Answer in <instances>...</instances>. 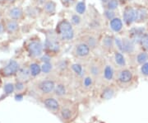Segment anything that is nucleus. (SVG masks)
Returning a JSON list of instances; mask_svg holds the SVG:
<instances>
[{
    "mask_svg": "<svg viewBox=\"0 0 148 123\" xmlns=\"http://www.w3.org/2000/svg\"><path fill=\"white\" fill-rule=\"evenodd\" d=\"M8 14V17H10V19L18 21L23 17L24 12L21 7H14V8H12L9 9Z\"/></svg>",
    "mask_w": 148,
    "mask_h": 123,
    "instance_id": "obj_11",
    "label": "nucleus"
},
{
    "mask_svg": "<svg viewBox=\"0 0 148 123\" xmlns=\"http://www.w3.org/2000/svg\"><path fill=\"white\" fill-rule=\"evenodd\" d=\"M114 60L115 63L120 67H123L126 65V59L124 58V55L120 51H118L114 54Z\"/></svg>",
    "mask_w": 148,
    "mask_h": 123,
    "instance_id": "obj_18",
    "label": "nucleus"
},
{
    "mask_svg": "<svg viewBox=\"0 0 148 123\" xmlns=\"http://www.w3.org/2000/svg\"><path fill=\"white\" fill-rule=\"evenodd\" d=\"M62 2V3L64 4L66 8H69L74 3L75 0H60Z\"/></svg>",
    "mask_w": 148,
    "mask_h": 123,
    "instance_id": "obj_37",
    "label": "nucleus"
},
{
    "mask_svg": "<svg viewBox=\"0 0 148 123\" xmlns=\"http://www.w3.org/2000/svg\"><path fill=\"white\" fill-rule=\"evenodd\" d=\"M84 86L86 88H88V87H90L92 84V79L90 78V77H86V78H85L84 79Z\"/></svg>",
    "mask_w": 148,
    "mask_h": 123,
    "instance_id": "obj_36",
    "label": "nucleus"
},
{
    "mask_svg": "<svg viewBox=\"0 0 148 123\" xmlns=\"http://www.w3.org/2000/svg\"><path fill=\"white\" fill-rule=\"evenodd\" d=\"M5 2H7V0H0V3H3Z\"/></svg>",
    "mask_w": 148,
    "mask_h": 123,
    "instance_id": "obj_44",
    "label": "nucleus"
},
{
    "mask_svg": "<svg viewBox=\"0 0 148 123\" xmlns=\"http://www.w3.org/2000/svg\"><path fill=\"white\" fill-rule=\"evenodd\" d=\"M123 20L127 27H131L136 20V8L131 5H127L123 11Z\"/></svg>",
    "mask_w": 148,
    "mask_h": 123,
    "instance_id": "obj_4",
    "label": "nucleus"
},
{
    "mask_svg": "<svg viewBox=\"0 0 148 123\" xmlns=\"http://www.w3.org/2000/svg\"><path fill=\"white\" fill-rule=\"evenodd\" d=\"M44 104L48 109H49L51 111H57L59 108V103L55 98H53V97L46 98L44 102Z\"/></svg>",
    "mask_w": 148,
    "mask_h": 123,
    "instance_id": "obj_15",
    "label": "nucleus"
},
{
    "mask_svg": "<svg viewBox=\"0 0 148 123\" xmlns=\"http://www.w3.org/2000/svg\"><path fill=\"white\" fill-rule=\"evenodd\" d=\"M118 79L123 84H127L129 83L132 79V74L130 70H123L119 72Z\"/></svg>",
    "mask_w": 148,
    "mask_h": 123,
    "instance_id": "obj_14",
    "label": "nucleus"
},
{
    "mask_svg": "<svg viewBox=\"0 0 148 123\" xmlns=\"http://www.w3.org/2000/svg\"><path fill=\"white\" fill-rule=\"evenodd\" d=\"M14 89H15V86L13 85L12 84H11V83H8L4 86V92L7 94L12 93V92L14 91Z\"/></svg>",
    "mask_w": 148,
    "mask_h": 123,
    "instance_id": "obj_31",
    "label": "nucleus"
},
{
    "mask_svg": "<svg viewBox=\"0 0 148 123\" xmlns=\"http://www.w3.org/2000/svg\"><path fill=\"white\" fill-rule=\"evenodd\" d=\"M15 88H16L17 91H21L24 89V84L22 82H18L16 83V85H15Z\"/></svg>",
    "mask_w": 148,
    "mask_h": 123,
    "instance_id": "obj_38",
    "label": "nucleus"
},
{
    "mask_svg": "<svg viewBox=\"0 0 148 123\" xmlns=\"http://www.w3.org/2000/svg\"><path fill=\"white\" fill-rule=\"evenodd\" d=\"M136 8V20L135 23L143 24L148 21V8L146 6L138 5Z\"/></svg>",
    "mask_w": 148,
    "mask_h": 123,
    "instance_id": "obj_5",
    "label": "nucleus"
},
{
    "mask_svg": "<svg viewBox=\"0 0 148 123\" xmlns=\"http://www.w3.org/2000/svg\"><path fill=\"white\" fill-rule=\"evenodd\" d=\"M103 47L107 50H111L114 46V38L110 36H106L103 39Z\"/></svg>",
    "mask_w": 148,
    "mask_h": 123,
    "instance_id": "obj_17",
    "label": "nucleus"
},
{
    "mask_svg": "<svg viewBox=\"0 0 148 123\" xmlns=\"http://www.w3.org/2000/svg\"><path fill=\"white\" fill-rule=\"evenodd\" d=\"M119 3H129V2H132V0H119Z\"/></svg>",
    "mask_w": 148,
    "mask_h": 123,
    "instance_id": "obj_41",
    "label": "nucleus"
},
{
    "mask_svg": "<svg viewBox=\"0 0 148 123\" xmlns=\"http://www.w3.org/2000/svg\"><path fill=\"white\" fill-rule=\"evenodd\" d=\"M61 115L64 119H69L71 117V115H72V112L68 109V108H64L62 110V113H61Z\"/></svg>",
    "mask_w": 148,
    "mask_h": 123,
    "instance_id": "obj_33",
    "label": "nucleus"
},
{
    "mask_svg": "<svg viewBox=\"0 0 148 123\" xmlns=\"http://www.w3.org/2000/svg\"><path fill=\"white\" fill-rule=\"evenodd\" d=\"M119 5V0H110L106 4V9L114 11L118 8Z\"/></svg>",
    "mask_w": 148,
    "mask_h": 123,
    "instance_id": "obj_24",
    "label": "nucleus"
},
{
    "mask_svg": "<svg viewBox=\"0 0 148 123\" xmlns=\"http://www.w3.org/2000/svg\"><path fill=\"white\" fill-rule=\"evenodd\" d=\"M50 59H51L50 56L48 55H45L41 58V60L43 61V63H49V62H50Z\"/></svg>",
    "mask_w": 148,
    "mask_h": 123,
    "instance_id": "obj_39",
    "label": "nucleus"
},
{
    "mask_svg": "<svg viewBox=\"0 0 148 123\" xmlns=\"http://www.w3.org/2000/svg\"><path fill=\"white\" fill-rule=\"evenodd\" d=\"M44 11L47 14H53L56 11V3L52 0L47 1L44 4Z\"/></svg>",
    "mask_w": 148,
    "mask_h": 123,
    "instance_id": "obj_16",
    "label": "nucleus"
},
{
    "mask_svg": "<svg viewBox=\"0 0 148 123\" xmlns=\"http://www.w3.org/2000/svg\"><path fill=\"white\" fill-rule=\"evenodd\" d=\"M56 34L62 41H71L74 37L73 27L72 22L66 19L60 21L56 27Z\"/></svg>",
    "mask_w": 148,
    "mask_h": 123,
    "instance_id": "obj_1",
    "label": "nucleus"
},
{
    "mask_svg": "<svg viewBox=\"0 0 148 123\" xmlns=\"http://www.w3.org/2000/svg\"><path fill=\"white\" fill-rule=\"evenodd\" d=\"M136 59H137V61H138V64L143 65V64H145L146 62L148 61V52L145 51V50H143V51L139 52L137 55Z\"/></svg>",
    "mask_w": 148,
    "mask_h": 123,
    "instance_id": "obj_20",
    "label": "nucleus"
},
{
    "mask_svg": "<svg viewBox=\"0 0 148 123\" xmlns=\"http://www.w3.org/2000/svg\"><path fill=\"white\" fill-rule=\"evenodd\" d=\"M75 10L76 12L82 15V14H84V12H86V3L83 1H81V2H78L77 4H76V8H75Z\"/></svg>",
    "mask_w": 148,
    "mask_h": 123,
    "instance_id": "obj_25",
    "label": "nucleus"
},
{
    "mask_svg": "<svg viewBox=\"0 0 148 123\" xmlns=\"http://www.w3.org/2000/svg\"><path fill=\"white\" fill-rule=\"evenodd\" d=\"M71 22L73 25H79L81 22V17L79 15H77V14L73 15L72 18H71Z\"/></svg>",
    "mask_w": 148,
    "mask_h": 123,
    "instance_id": "obj_34",
    "label": "nucleus"
},
{
    "mask_svg": "<svg viewBox=\"0 0 148 123\" xmlns=\"http://www.w3.org/2000/svg\"><path fill=\"white\" fill-rule=\"evenodd\" d=\"M90 70L91 75H94V76H98V75L101 74V70H100L99 66H97V65H92L90 67Z\"/></svg>",
    "mask_w": 148,
    "mask_h": 123,
    "instance_id": "obj_32",
    "label": "nucleus"
},
{
    "mask_svg": "<svg viewBox=\"0 0 148 123\" xmlns=\"http://www.w3.org/2000/svg\"><path fill=\"white\" fill-rule=\"evenodd\" d=\"M136 43H134L129 37L121 39V47L119 51L122 53L131 54L135 50Z\"/></svg>",
    "mask_w": 148,
    "mask_h": 123,
    "instance_id": "obj_8",
    "label": "nucleus"
},
{
    "mask_svg": "<svg viewBox=\"0 0 148 123\" xmlns=\"http://www.w3.org/2000/svg\"><path fill=\"white\" fill-rule=\"evenodd\" d=\"M0 85H1V79H0Z\"/></svg>",
    "mask_w": 148,
    "mask_h": 123,
    "instance_id": "obj_45",
    "label": "nucleus"
},
{
    "mask_svg": "<svg viewBox=\"0 0 148 123\" xmlns=\"http://www.w3.org/2000/svg\"><path fill=\"white\" fill-rule=\"evenodd\" d=\"M109 1H110V0H101V2H102V3H104L105 5H106V3H108Z\"/></svg>",
    "mask_w": 148,
    "mask_h": 123,
    "instance_id": "obj_42",
    "label": "nucleus"
},
{
    "mask_svg": "<svg viewBox=\"0 0 148 123\" xmlns=\"http://www.w3.org/2000/svg\"><path fill=\"white\" fill-rule=\"evenodd\" d=\"M141 71H142V74H143V75L148 76V61L142 65V67H141Z\"/></svg>",
    "mask_w": 148,
    "mask_h": 123,
    "instance_id": "obj_35",
    "label": "nucleus"
},
{
    "mask_svg": "<svg viewBox=\"0 0 148 123\" xmlns=\"http://www.w3.org/2000/svg\"><path fill=\"white\" fill-rule=\"evenodd\" d=\"M44 47L47 51H49L51 53H58L60 50V45H59L57 34H55V35L51 34V35L48 36L46 37V41H45Z\"/></svg>",
    "mask_w": 148,
    "mask_h": 123,
    "instance_id": "obj_3",
    "label": "nucleus"
},
{
    "mask_svg": "<svg viewBox=\"0 0 148 123\" xmlns=\"http://www.w3.org/2000/svg\"><path fill=\"white\" fill-rule=\"evenodd\" d=\"M44 49H45V47H44L43 44L39 40L32 41L27 45L28 53L32 57H35V58L40 57L42 55Z\"/></svg>",
    "mask_w": 148,
    "mask_h": 123,
    "instance_id": "obj_2",
    "label": "nucleus"
},
{
    "mask_svg": "<svg viewBox=\"0 0 148 123\" xmlns=\"http://www.w3.org/2000/svg\"><path fill=\"white\" fill-rule=\"evenodd\" d=\"M114 70L110 65H106L104 70V77L106 80H112L114 78Z\"/></svg>",
    "mask_w": 148,
    "mask_h": 123,
    "instance_id": "obj_22",
    "label": "nucleus"
},
{
    "mask_svg": "<svg viewBox=\"0 0 148 123\" xmlns=\"http://www.w3.org/2000/svg\"><path fill=\"white\" fill-rule=\"evenodd\" d=\"M19 71V64L14 59H11L8 63L1 70V73L6 77L15 75Z\"/></svg>",
    "mask_w": 148,
    "mask_h": 123,
    "instance_id": "obj_7",
    "label": "nucleus"
},
{
    "mask_svg": "<svg viewBox=\"0 0 148 123\" xmlns=\"http://www.w3.org/2000/svg\"><path fill=\"white\" fill-rule=\"evenodd\" d=\"M90 51V46L85 42L79 43L75 48V52L79 57H86L89 55Z\"/></svg>",
    "mask_w": 148,
    "mask_h": 123,
    "instance_id": "obj_10",
    "label": "nucleus"
},
{
    "mask_svg": "<svg viewBox=\"0 0 148 123\" xmlns=\"http://www.w3.org/2000/svg\"><path fill=\"white\" fill-rule=\"evenodd\" d=\"M110 27L111 30L114 32H116V33L120 32L123 28V20L119 17H115L114 18H113L112 20L110 21Z\"/></svg>",
    "mask_w": 148,
    "mask_h": 123,
    "instance_id": "obj_12",
    "label": "nucleus"
},
{
    "mask_svg": "<svg viewBox=\"0 0 148 123\" xmlns=\"http://www.w3.org/2000/svg\"><path fill=\"white\" fill-rule=\"evenodd\" d=\"M54 91H55V94L56 95H58V96H64V94L66 93V88H65V86L64 84H59L57 86H55Z\"/></svg>",
    "mask_w": 148,
    "mask_h": 123,
    "instance_id": "obj_26",
    "label": "nucleus"
},
{
    "mask_svg": "<svg viewBox=\"0 0 148 123\" xmlns=\"http://www.w3.org/2000/svg\"><path fill=\"white\" fill-rule=\"evenodd\" d=\"M114 93V91L113 90V88H106V89H104V91L102 92L101 97H102V98H104L106 100H109V99H110V98L113 97Z\"/></svg>",
    "mask_w": 148,
    "mask_h": 123,
    "instance_id": "obj_23",
    "label": "nucleus"
},
{
    "mask_svg": "<svg viewBox=\"0 0 148 123\" xmlns=\"http://www.w3.org/2000/svg\"><path fill=\"white\" fill-rule=\"evenodd\" d=\"M0 20H1V16H0Z\"/></svg>",
    "mask_w": 148,
    "mask_h": 123,
    "instance_id": "obj_46",
    "label": "nucleus"
},
{
    "mask_svg": "<svg viewBox=\"0 0 148 123\" xmlns=\"http://www.w3.org/2000/svg\"><path fill=\"white\" fill-rule=\"evenodd\" d=\"M5 32H6V29H5V24H4V22L0 21V35L3 34Z\"/></svg>",
    "mask_w": 148,
    "mask_h": 123,
    "instance_id": "obj_40",
    "label": "nucleus"
},
{
    "mask_svg": "<svg viewBox=\"0 0 148 123\" xmlns=\"http://www.w3.org/2000/svg\"><path fill=\"white\" fill-rule=\"evenodd\" d=\"M16 0H7V2L8 3H14Z\"/></svg>",
    "mask_w": 148,
    "mask_h": 123,
    "instance_id": "obj_43",
    "label": "nucleus"
},
{
    "mask_svg": "<svg viewBox=\"0 0 148 123\" xmlns=\"http://www.w3.org/2000/svg\"><path fill=\"white\" fill-rule=\"evenodd\" d=\"M147 30L143 27H132L129 30V35L128 37L132 40V41L136 44L139 45L140 41L144 35V33L147 32Z\"/></svg>",
    "mask_w": 148,
    "mask_h": 123,
    "instance_id": "obj_6",
    "label": "nucleus"
},
{
    "mask_svg": "<svg viewBox=\"0 0 148 123\" xmlns=\"http://www.w3.org/2000/svg\"><path fill=\"white\" fill-rule=\"evenodd\" d=\"M29 70H30L31 75L34 76V77L38 76V75L42 72L41 71V66L39 65L38 64H36V63H32V64H31Z\"/></svg>",
    "mask_w": 148,
    "mask_h": 123,
    "instance_id": "obj_19",
    "label": "nucleus"
},
{
    "mask_svg": "<svg viewBox=\"0 0 148 123\" xmlns=\"http://www.w3.org/2000/svg\"><path fill=\"white\" fill-rule=\"evenodd\" d=\"M72 69L75 72V74L77 75H82V67L79 64H74L72 65Z\"/></svg>",
    "mask_w": 148,
    "mask_h": 123,
    "instance_id": "obj_30",
    "label": "nucleus"
},
{
    "mask_svg": "<svg viewBox=\"0 0 148 123\" xmlns=\"http://www.w3.org/2000/svg\"><path fill=\"white\" fill-rule=\"evenodd\" d=\"M5 24L6 32H8V34H13L18 31L19 29V24L18 21L16 20H12V19H8L4 22Z\"/></svg>",
    "mask_w": 148,
    "mask_h": 123,
    "instance_id": "obj_13",
    "label": "nucleus"
},
{
    "mask_svg": "<svg viewBox=\"0 0 148 123\" xmlns=\"http://www.w3.org/2000/svg\"><path fill=\"white\" fill-rule=\"evenodd\" d=\"M53 69V65L50 62L49 63H43L41 65V71L45 74H49L51 72V70Z\"/></svg>",
    "mask_w": 148,
    "mask_h": 123,
    "instance_id": "obj_27",
    "label": "nucleus"
},
{
    "mask_svg": "<svg viewBox=\"0 0 148 123\" xmlns=\"http://www.w3.org/2000/svg\"><path fill=\"white\" fill-rule=\"evenodd\" d=\"M139 46L143 49V50L148 52V30L144 33V35L140 41Z\"/></svg>",
    "mask_w": 148,
    "mask_h": 123,
    "instance_id": "obj_21",
    "label": "nucleus"
},
{
    "mask_svg": "<svg viewBox=\"0 0 148 123\" xmlns=\"http://www.w3.org/2000/svg\"><path fill=\"white\" fill-rule=\"evenodd\" d=\"M55 83L53 80H44L39 84V88L45 94H49L54 90Z\"/></svg>",
    "mask_w": 148,
    "mask_h": 123,
    "instance_id": "obj_9",
    "label": "nucleus"
},
{
    "mask_svg": "<svg viewBox=\"0 0 148 123\" xmlns=\"http://www.w3.org/2000/svg\"><path fill=\"white\" fill-rule=\"evenodd\" d=\"M85 43H86L90 46V49L95 48V46H96V45H97V41L93 37H88L86 38V41Z\"/></svg>",
    "mask_w": 148,
    "mask_h": 123,
    "instance_id": "obj_28",
    "label": "nucleus"
},
{
    "mask_svg": "<svg viewBox=\"0 0 148 123\" xmlns=\"http://www.w3.org/2000/svg\"><path fill=\"white\" fill-rule=\"evenodd\" d=\"M104 15L106 17V18L109 20V21H110L112 20L113 18H114L115 17V12H114V11H112V10H110V9H106L105 10L104 12Z\"/></svg>",
    "mask_w": 148,
    "mask_h": 123,
    "instance_id": "obj_29",
    "label": "nucleus"
}]
</instances>
